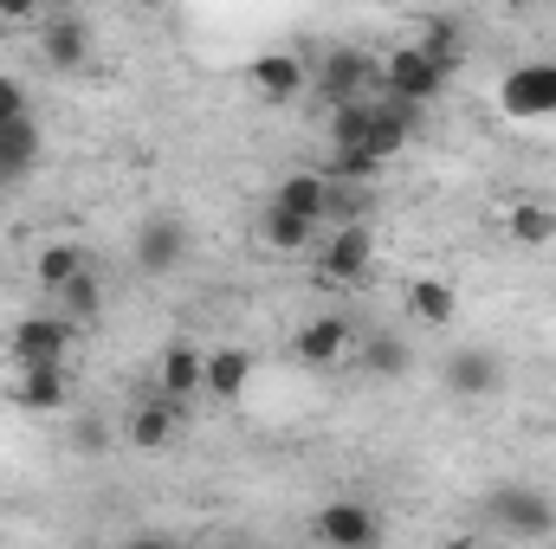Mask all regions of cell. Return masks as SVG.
<instances>
[{
	"mask_svg": "<svg viewBox=\"0 0 556 549\" xmlns=\"http://www.w3.org/2000/svg\"><path fill=\"white\" fill-rule=\"evenodd\" d=\"M446 85H453V78L420 52L415 39H395V46H382V52H376V98H389V104H402V111L433 104Z\"/></svg>",
	"mask_w": 556,
	"mask_h": 549,
	"instance_id": "cell-1",
	"label": "cell"
},
{
	"mask_svg": "<svg viewBox=\"0 0 556 549\" xmlns=\"http://www.w3.org/2000/svg\"><path fill=\"white\" fill-rule=\"evenodd\" d=\"M7 356H13V375H33V369H65L72 375L78 323H65L59 310H33L7 330Z\"/></svg>",
	"mask_w": 556,
	"mask_h": 549,
	"instance_id": "cell-2",
	"label": "cell"
},
{
	"mask_svg": "<svg viewBox=\"0 0 556 549\" xmlns=\"http://www.w3.org/2000/svg\"><path fill=\"white\" fill-rule=\"evenodd\" d=\"M376 259H382V246H376V220L324 227V240H317V278H324L330 291H363V284L376 278Z\"/></svg>",
	"mask_w": 556,
	"mask_h": 549,
	"instance_id": "cell-3",
	"label": "cell"
},
{
	"mask_svg": "<svg viewBox=\"0 0 556 549\" xmlns=\"http://www.w3.org/2000/svg\"><path fill=\"white\" fill-rule=\"evenodd\" d=\"M492 104H498L505 124H551L556 117V59H525V65H511V72L498 78Z\"/></svg>",
	"mask_w": 556,
	"mask_h": 549,
	"instance_id": "cell-4",
	"label": "cell"
},
{
	"mask_svg": "<svg viewBox=\"0 0 556 549\" xmlns=\"http://www.w3.org/2000/svg\"><path fill=\"white\" fill-rule=\"evenodd\" d=\"M485 518H492V531H505L518 544H538V537L556 531V498L538 491V485H498L485 498Z\"/></svg>",
	"mask_w": 556,
	"mask_h": 549,
	"instance_id": "cell-5",
	"label": "cell"
},
{
	"mask_svg": "<svg viewBox=\"0 0 556 549\" xmlns=\"http://www.w3.org/2000/svg\"><path fill=\"white\" fill-rule=\"evenodd\" d=\"M356 356V330H350V317L343 310H317L311 323H298V336H291V362L298 369H343Z\"/></svg>",
	"mask_w": 556,
	"mask_h": 549,
	"instance_id": "cell-6",
	"label": "cell"
},
{
	"mask_svg": "<svg viewBox=\"0 0 556 549\" xmlns=\"http://www.w3.org/2000/svg\"><path fill=\"white\" fill-rule=\"evenodd\" d=\"M317 98L330 104V111H343V104H369L376 98V52H356V46H337L324 65H317Z\"/></svg>",
	"mask_w": 556,
	"mask_h": 549,
	"instance_id": "cell-7",
	"label": "cell"
},
{
	"mask_svg": "<svg viewBox=\"0 0 556 549\" xmlns=\"http://www.w3.org/2000/svg\"><path fill=\"white\" fill-rule=\"evenodd\" d=\"M311 537L324 549H376L382 544V518H376L363 498H330V505L311 518Z\"/></svg>",
	"mask_w": 556,
	"mask_h": 549,
	"instance_id": "cell-8",
	"label": "cell"
},
{
	"mask_svg": "<svg viewBox=\"0 0 556 549\" xmlns=\"http://www.w3.org/2000/svg\"><path fill=\"white\" fill-rule=\"evenodd\" d=\"M181 259H188V227L175 214H149L137 227V240H130V266L142 278H168Z\"/></svg>",
	"mask_w": 556,
	"mask_h": 549,
	"instance_id": "cell-9",
	"label": "cell"
},
{
	"mask_svg": "<svg viewBox=\"0 0 556 549\" xmlns=\"http://www.w3.org/2000/svg\"><path fill=\"white\" fill-rule=\"evenodd\" d=\"M247 85H253L260 104H298L304 85H311V65H304V52H260L247 65Z\"/></svg>",
	"mask_w": 556,
	"mask_h": 549,
	"instance_id": "cell-10",
	"label": "cell"
},
{
	"mask_svg": "<svg viewBox=\"0 0 556 549\" xmlns=\"http://www.w3.org/2000/svg\"><path fill=\"white\" fill-rule=\"evenodd\" d=\"M266 207H278V214H291V220H304V227L324 233V220H330V181L317 168H291V175H278Z\"/></svg>",
	"mask_w": 556,
	"mask_h": 549,
	"instance_id": "cell-11",
	"label": "cell"
},
{
	"mask_svg": "<svg viewBox=\"0 0 556 549\" xmlns=\"http://www.w3.org/2000/svg\"><path fill=\"white\" fill-rule=\"evenodd\" d=\"M440 382H446L459 401H485V395H498L505 362H498L492 349H453V356L440 362Z\"/></svg>",
	"mask_w": 556,
	"mask_h": 549,
	"instance_id": "cell-12",
	"label": "cell"
},
{
	"mask_svg": "<svg viewBox=\"0 0 556 549\" xmlns=\"http://www.w3.org/2000/svg\"><path fill=\"white\" fill-rule=\"evenodd\" d=\"M181 420H188L181 401H168V395H142L137 408H130V420H124V433H130L137 452H162V446H175Z\"/></svg>",
	"mask_w": 556,
	"mask_h": 549,
	"instance_id": "cell-13",
	"label": "cell"
},
{
	"mask_svg": "<svg viewBox=\"0 0 556 549\" xmlns=\"http://www.w3.org/2000/svg\"><path fill=\"white\" fill-rule=\"evenodd\" d=\"M39 59H46L52 72H78V65L91 59V20H85V13H52V20L39 26Z\"/></svg>",
	"mask_w": 556,
	"mask_h": 549,
	"instance_id": "cell-14",
	"label": "cell"
},
{
	"mask_svg": "<svg viewBox=\"0 0 556 549\" xmlns=\"http://www.w3.org/2000/svg\"><path fill=\"white\" fill-rule=\"evenodd\" d=\"M7 401H13L20 413H33V420H52V413L72 408V375H65V369H33V375H13Z\"/></svg>",
	"mask_w": 556,
	"mask_h": 549,
	"instance_id": "cell-15",
	"label": "cell"
},
{
	"mask_svg": "<svg viewBox=\"0 0 556 549\" xmlns=\"http://www.w3.org/2000/svg\"><path fill=\"white\" fill-rule=\"evenodd\" d=\"M201 375H207V349H194V343H168L162 349V362H155V395H168V401H194L201 395Z\"/></svg>",
	"mask_w": 556,
	"mask_h": 549,
	"instance_id": "cell-16",
	"label": "cell"
},
{
	"mask_svg": "<svg viewBox=\"0 0 556 549\" xmlns=\"http://www.w3.org/2000/svg\"><path fill=\"white\" fill-rule=\"evenodd\" d=\"M498 233H505L511 246H551L556 240V201H544V194L505 201V207H498Z\"/></svg>",
	"mask_w": 556,
	"mask_h": 549,
	"instance_id": "cell-17",
	"label": "cell"
},
{
	"mask_svg": "<svg viewBox=\"0 0 556 549\" xmlns=\"http://www.w3.org/2000/svg\"><path fill=\"white\" fill-rule=\"evenodd\" d=\"M46 155V130L39 117H20V124H0V188H20Z\"/></svg>",
	"mask_w": 556,
	"mask_h": 549,
	"instance_id": "cell-18",
	"label": "cell"
},
{
	"mask_svg": "<svg viewBox=\"0 0 556 549\" xmlns=\"http://www.w3.org/2000/svg\"><path fill=\"white\" fill-rule=\"evenodd\" d=\"M247 388H253V349H247V343H220V349H207L201 395H214V401H240Z\"/></svg>",
	"mask_w": 556,
	"mask_h": 549,
	"instance_id": "cell-19",
	"label": "cell"
},
{
	"mask_svg": "<svg viewBox=\"0 0 556 549\" xmlns=\"http://www.w3.org/2000/svg\"><path fill=\"white\" fill-rule=\"evenodd\" d=\"M415 46L440 65V72H446V78L466 65V26H459L453 13H427V20H420V33H415Z\"/></svg>",
	"mask_w": 556,
	"mask_h": 549,
	"instance_id": "cell-20",
	"label": "cell"
},
{
	"mask_svg": "<svg viewBox=\"0 0 556 549\" xmlns=\"http://www.w3.org/2000/svg\"><path fill=\"white\" fill-rule=\"evenodd\" d=\"M85 272H91V253H85L78 240H52V246L33 253V278H39V291H52V297H59L72 278H85Z\"/></svg>",
	"mask_w": 556,
	"mask_h": 549,
	"instance_id": "cell-21",
	"label": "cell"
},
{
	"mask_svg": "<svg viewBox=\"0 0 556 549\" xmlns=\"http://www.w3.org/2000/svg\"><path fill=\"white\" fill-rule=\"evenodd\" d=\"M402 304H408V317L427 323V330H453V317H459V291L446 278H415Z\"/></svg>",
	"mask_w": 556,
	"mask_h": 549,
	"instance_id": "cell-22",
	"label": "cell"
},
{
	"mask_svg": "<svg viewBox=\"0 0 556 549\" xmlns=\"http://www.w3.org/2000/svg\"><path fill=\"white\" fill-rule=\"evenodd\" d=\"M317 227H304V220H291V214H278V207H260V246L278 253V259H298V253H317Z\"/></svg>",
	"mask_w": 556,
	"mask_h": 549,
	"instance_id": "cell-23",
	"label": "cell"
},
{
	"mask_svg": "<svg viewBox=\"0 0 556 549\" xmlns=\"http://www.w3.org/2000/svg\"><path fill=\"white\" fill-rule=\"evenodd\" d=\"M52 304H59V317H65V323H78V330H85V323H98V317H104V278H98V266H91L85 278H72Z\"/></svg>",
	"mask_w": 556,
	"mask_h": 549,
	"instance_id": "cell-24",
	"label": "cell"
},
{
	"mask_svg": "<svg viewBox=\"0 0 556 549\" xmlns=\"http://www.w3.org/2000/svg\"><path fill=\"white\" fill-rule=\"evenodd\" d=\"M363 369H376V375H402V369H408V343H402V336H376V343H363Z\"/></svg>",
	"mask_w": 556,
	"mask_h": 549,
	"instance_id": "cell-25",
	"label": "cell"
},
{
	"mask_svg": "<svg viewBox=\"0 0 556 549\" xmlns=\"http://www.w3.org/2000/svg\"><path fill=\"white\" fill-rule=\"evenodd\" d=\"M20 117H33V98L13 72H0V124H20Z\"/></svg>",
	"mask_w": 556,
	"mask_h": 549,
	"instance_id": "cell-26",
	"label": "cell"
},
{
	"mask_svg": "<svg viewBox=\"0 0 556 549\" xmlns=\"http://www.w3.org/2000/svg\"><path fill=\"white\" fill-rule=\"evenodd\" d=\"M104 439H111V433H104V420H91V413H78V420H72V446H78V452H104Z\"/></svg>",
	"mask_w": 556,
	"mask_h": 549,
	"instance_id": "cell-27",
	"label": "cell"
},
{
	"mask_svg": "<svg viewBox=\"0 0 556 549\" xmlns=\"http://www.w3.org/2000/svg\"><path fill=\"white\" fill-rule=\"evenodd\" d=\"M33 26V7H0V33H26Z\"/></svg>",
	"mask_w": 556,
	"mask_h": 549,
	"instance_id": "cell-28",
	"label": "cell"
},
{
	"mask_svg": "<svg viewBox=\"0 0 556 549\" xmlns=\"http://www.w3.org/2000/svg\"><path fill=\"white\" fill-rule=\"evenodd\" d=\"M124 549H175V544H168V537H130Z\"/></svg>",
	"mask_w": 556,
	"mask_h": 549,
	"instance_id": "cell-29",
	"label": "cell"
},
{
	"mask_svg": "<svg viewBox=\"0 0 556 549\" xmlns=\"http://www.w3.org/2000/svg\"><path fill=\"white\" fill-rule=\"evenodd\" d=\"M440 549H479V544L472 537H453V544H440Z\"/></svg>",
	"mask_w": 556,
	"mask_h": 549,
	"instance_id": "cell-30",
	"label": "cell"
}]
</instances>
